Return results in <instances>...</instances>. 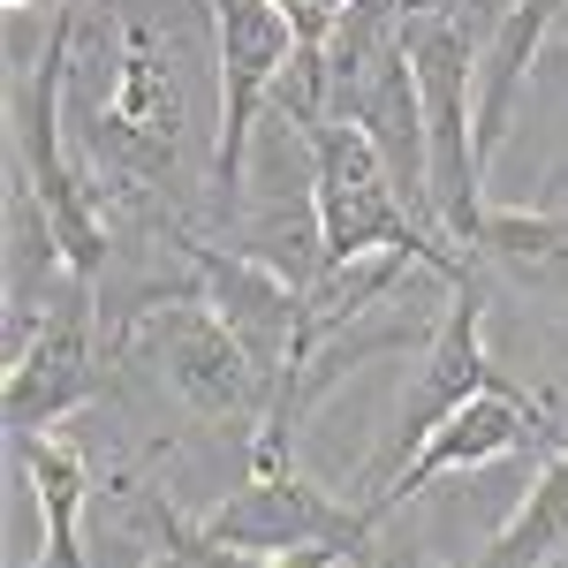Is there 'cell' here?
Returning a JSON list of instances; mask_svg holds the SVG:
<instances>
[{
	"instance_id": "obj_1",
	"label": "cell",
	"mask_w": 568,
	"mask_h": 568,
	"mask_svg": "<svg viewBox=\"0 0 568 568\" xmlns=\"http://www.w3.org/2000/svg\"><path fill=\"white\" fill-rule=\"evenodd\" d=\"M69 144L130 243L213 235L220 39L205 0H84L69 39Z\"/></svg>"
},
{
	"instance_id": "obj_2",
	"label": "cell",
	"mask_w": 568,
	"mask_h": 568,
	"mask_svg": "<svg viewBox=\"0 0 568 568\" xmlns=\"http://www.w3.org/2000/svg\"><path fill=\"white\" fill-rule=\"evenodd\" d=\"M114 372L152 379L160 402H175L197 433L243 439V455H251V439H258L265 417H273V379H265V364L235 342V326H227L190 281H182V288H160V296H144L136 311L114 318Z\"/></svg>"
},
{
	"instance_id": "obj_3",
	"label": "cell",
	"mask_w": 568,
	"mask_h": 568,
	"mask_svg": "<svg viewBox=\"0 0 568 568\" xmlns=\"http://www.w3.org/2000/svg\"><path fill=\"white\" fill-rule=\"evenodd\" d=\"M296 136H304V152H311L318 273H342V265H364V258H417V265H433L439 281H455V288L485 273L470 251L439 243L433 227L402 205V190H394L379 144L356 130V122L318 114V122H296Z\"/></svg>"
},
{
	"instance_id": "obj_4",
	"label": "cell",
	"mask_w": 568,
	"mask_h": 568,
	"mask_svg": "<svg viewBox=\"0 0 568 568\" xmlns=\"http://www.w3.org/2000/svg\"><path fill=\"white\" fill-rule=\"evenodd\" d=\"M197 530L220 538V546L288 561V568H379L387 516H372L364 500H334L296 463H251V478L220 508H205Z\"/></svg>"
},
{
	"instance_id": "obj_5",
	"label": "cell",
	"mask_w": 568,
	"mask_h": 568,
	"mask_svg": "<svg viewBox=\"0 0 568 568\" xmlns=\"http://www.w3.org/2000/svg\"><path fill=\"white\" fill-rule=\"evenodd\" d=\"M402 45L417 69L425 144H433V205L447 235L478 258L485 227V144H478V31L439 8H402Z\"/></svg>"
},
{
	"instance_id": "obj_6",
	"label": "cell",
	"mask_w": 568,
	"mask_h": 568,
	"mask_svg": "<svg viewBox=\"0 0 568 568\" xmlns=\"http://www.w3.org/2000/svg\"><path fill=\"white\" fill-rule=\"evenodd\" d=\"M205 8H213V39H220V144H213L205 213H213V235L227 243L235 220H243V182H251L258 114L281 99L304 39H296V23H288L273 0H205Z\"/></svg>"
},
{
	"instance_id": "obj_7",
	"label": "cell",
	"mask_w": 568,
	"mask_h": 568,
	"mask_svg": "<svg viewBox=\"0 0 568 568\" xmlns=\"http://www.w3.org/2000/svg\"><path fill=\"white\" fill-rule=\"evenodd\" d=\"M114 326H106V296L99 281H69V296L39 318V334L8 356V439H31L69 425L77 409H91L114 387Z\"/></svg>"
},
{
	"instance_id": "obj_8",
	"label": "cell",
	"mask_w": 568,
	"mask_h": 568,
	"mask_svg": "<svg viewBox=\"0 0 568 568\" xmlns=\"http://www.w3.org/2000/svg\"><path fill=\"white\" fill-rule=\"evenodd\" d=\"M485 311H493V288L478 281H463L455 296H447V311H439L433 342L417 349V364H409V379H402V402H394V425H387V447L364 463V478H356V500H372L379 485L433 439L439 417H455L470 394H485L493 379H508L500 364H493V349H485Z\"/></svg>"
},
{
	"instance_id": "obj_9",
	"label": "cell",
	"mask_w": 568,
	"mask_h": 568,
	"mask_svg": "<svg viewBox=\"0 0 568 568\" xmlns=\"http://www.w3.org/2000/svg\"><path fill=\"white\" fill-rule=\"evenodd\" d=\"M554 425H561V402L554 394H530L516 387V379H493L485 394H470L455 417H439L433 439L394 470L364 508L372 516H402V508H417L425 493H433L439 478H455V470H485V463H500V455H516V447H530V439H554ZM561 447V439H554Z\"/></svg>"
},
{
	"instance_id": "obj_10",
	"label": "cell",
	"mask_w": 568,
	"mask_h": 568,
	"mask_svg": "<svg viewBox=\"0 0 568 568\" xmlns=\"http://www.w3.org/2000/svg\"><path fill=\"white\" fill-rule=\"evenodd\" d=\"M182 265H190L197 296L235 326V342L258 356L273 394H281L288 364L304 349V281H288L281 265L251 258V251H235V243H220V235H190V243H182Z\"/></svg>"
},
{
	"instance_id": "obj_11",
	"label": "cell",
	"mask_w": 568,
	"mask_h": 568,
	"mask_svg": "<svg viewBox=\"0 0 568 568\" xmlns=\"http://www.w3.org/2000/svg\"><path fill=\"white\" fill-rule=\"evenodd\" d=\"M8 455H16V470L31 485V500H39V530H45V561L53 568H99L84 546V516H91V455L77 439L61 433H31V439H8Z\"/></svg>"
},
{
	"instance_id": "obj_12",
	"label": "cell",
	"mask_w": 568,
	"mask_h": 568,
	"mask_svg": "<svg viewBox=\"0 0 568 568\" xmlns=\"http://www.w3.org/2000/svg\"><path fill=\"white\" fill-rule=\"evenodd\" d=\"M478 265L568 311V213L561 205H485Z\"/></svg>"
},
{
	"instance_id": "obj_13",
	"label": "cell",
	"mask_w": 568,
	"mask_h": 568,
	"mask_svg": "<svg viewBox=\"0 0 568 568\" xmlns=\"http://www.w3.org/2000/svg\"><path fill=\"white\" fill-rule=\"evenodd\" d=\"M463 568H568V439L538 463L516 516L485 538L478 561H463Z\"/></svg>"
},
{
	"instance_id": "obj_14",
	"label": "cell",
	"mask_w": 568,
	"mask_h": 568,
	"mask_svg": "<svg viewBox=\"0 0 568 568\" xmlns=\"http://www.w3.org/2000/svg\"><path fill=\"white\" fill-rule=\"evenodd\" d=\"M144 538L160 546L168 568H288V561H265V554H243V546L205 538V530L190 524L175 500H160V493H144Z\"/></svg>"
},
{
	"instance_id": "obj_15",
	"label": "cell",
	"mask_w": 568,
	"mask_h": 568,
	"mask_svg": "<svg viewBox=\"0 0 568 568\" xmlns=\"http://www.w3.org/2000/svg\"><path fill=\"white\" fill-rule=\"evenodd\" d=\"M379 568H433L425 546H402V538H379Z\"/></svg>"
},
{
	"instance_id": "obj_16",
	"label": "cell",
	"mask_w": 568,
	"mask_h": 568,
	"mask_svg": "<svg viewBox=\"0 0 568 568\" xmlns=\"http://www.w3.org/2000/svg\"><path fill=\"white\" fill-rule=\"evenodd\" d=\"M8 8H45L53 16V8H84V0H8Z\"/></svg>"
},
{
	"instance_id": "obj_17",
	"label": "cell",
	"mask_w": 568,
	"mask_h": 568,
	"mask_svg": "<svg viewBox=\"0 0 568 568\" xmlns=\"http://www.w3.org/2000/svg\"><path fill=\"white\" fill-rule=\"evenodd\" d=\"M152 568H168V561H152Z\"/></svg>"
},
{
	"instance_id": "obj_18",
	"label": "cell",
	"mask_w": 568,
	"mask_h": 568,
	"mask_svg": "<svg viewBox=\"0 0 568 568\" xmlns=\"http://www.w3.org/2000/svg\"><path fill=\"white\" fill-rule=\"evenodd\" d=\"M561 326H568V311H561Z\"/></svg>"
}]
</instances>
